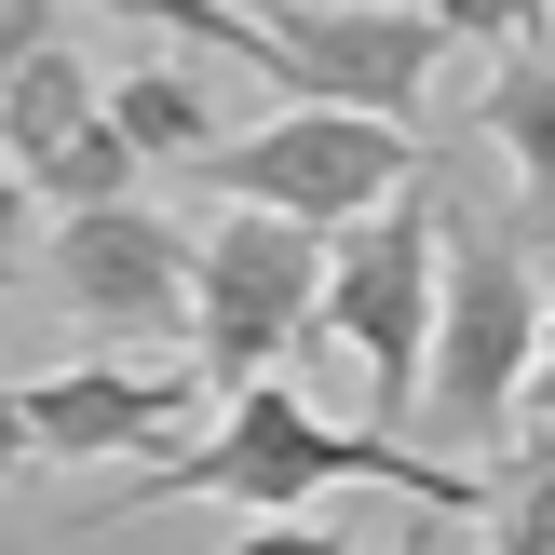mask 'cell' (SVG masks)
Wrapping results in <instances>:
<instances>
[{"instance_id":"1","label":"cell","mask_w":555,"mask_h":555,"mask_svg":"<svg viewBox=\"0 0 555 555\" xmlns=\"http://www.w3.org/2000/svg\"><path fill=\"white\" fill-rule=\"evenodd\" d=\"M325 488H393V502H421V515H475V502H488L461 461H421V448H393V434H339V421H325V406L298 393L285 366H271V379H244V393H231V421H217L204 448L150 461V475H135L122 502H95L81 529H122V515H150V502H244V515H298V502H325Z\"/></svg>"},{"instance_id":"2","label":"cell","mask_w":555,"mask_h":555,"mask_svg":"<svg viewBox=\"0 0 555 555\" xmlns=\"http://www.w3.org/2000/svg\"><path fill=\"white\" fill-rule=\"evenodd\" d=\"M529 352H542V271L502 217L448 204V271H434V352H421V421L448 434V461L502 448L515 393H529Z\"/></svg>"},{"instance_id":"3","label":"cell","mask_w":555,"mask_h":555,"mask_svg":"<svg viewBox=\"0 0 555 555\" xmlns=\"http://www.w3.org/2000/svg\"><path fill=\"white\" fill-rule=\"evenodd\" d=\"M298 325H325V231H298L271 204H217L190 231V366L217 393H244L298 352Z\"/></svg>"},{"instance_id":"4","label":"cell","mask_w":555,"mask_h":555,"mask_svg":"<svg viewBox=\"0 0 555 555\" xmlns=\"http://www.w3.org/2000/svg\"><path fill=\"white\" fill-rule=\"evenodd\" d=\"M190 177H204L217 204H271V217H298V231H352V217H379L421 177V135L366 122V108H271L258 135H217Z\"/></svg>"},{"instance_id":"5","label":"cell","mask_w":555,"mask_h":555,"mask_svg":"<svg viewBox=\"0 0 555 555\" xmlns=\"http://www.w3.org/2000/svg\"><path fill=\"white\" fill-rule=\"evenodd\" d=\"M434 271H448V190H434V163H421V177H406L379 217L325 231V325H339V339H352V366L379 379V406H421Z\"/></svg>"},{"instance_id":"6","label":"cell","mask_w":555,"mask_h":555,"mask_svg":"<svg viewBox=\"0 0 555 555\" xmlns=\"http://www.w3.org/2000/svg\"><path fill=\"white\" fill-rule=\"evenodd\" d=\"M258 14V68L285 108H366V122H406L448 68V27L406 14V0H244Z\"/></svg>"},{"instance_id":"7","label":"cell","mask_w":555,"mask_h":555,"mask_svg":"<svg viewBox=\"0 0 555 555\" xmlns=\"http://www.w3.org/2000/svg\"><path fill=\"white\" fill-rule=\"evenodd\" d=\"M41 298H68L95 339L190 352V231L163 204H81L41 231Z\"/></svg>"},{"instance_id":"8","label":"cell","mask_w":555,"mask_h":555,"mask_svg":"<svg viewBox=\"0 0 555 555\" xmlns=\"http://www.w3.org/2000/svg\"><path fill=\"white\" fill-rule=\"evenodd\" d=\"M0 163H14L54 217L135 204V177H150V163L122 150V122H108V68H95V54H68V41H41V54L0 68Z\"/></svg>"},{"instance_id":"9","label":"cell","mask_w":555,"mask_h":555,"mask_svg":"<svg viewBox=\"0 0 555 555\" xmlns=\"http://www.w3.org/2000/svg\"><path fill=\"white\" fill-rule=\"evenodd\" d=\"M217 379L190 366H122V352H95V366H41V379H14V406H27V448L41 461H163V434L204 406Z\"/></svg>"},{"instance_id":"10","label":"cell","mask_w":555,"mask_h":555,"mask_svg":"<svg viewBox=\"0 0 555 555\" xmlns=\"http://www.w3.org/2000/svg\"><path fill=\"white\" fill-rule=\"evenodd\" d=\"M108 122H122V150L150 163V177H190V163L217 150L204 54H135V68H108Z\"/></svg>"},{"instance_id":"11","label":"cell","mask_w":555,"mask_h":555,"mask_svg":"<svg viewBox=\"0 0 555 555\" xmlns=\"http://www.w3.org/2000/svg\"><path fill=\"white\" fill-rule=\"evenodd\" d=\"M475 135L515 163L529 217H555V41H515V54H488V81H475Z\"/></svg>"},{"instance_id":"12","label":"cell","mask_w":555,"mask_h":555,"mask_svg":"<svg viewBox=\"0 0 555 555\" xmlns=\"http://www.w3.org/2000/svg\"><path fill=\"white\" fill-rule=\"evenodd\" d=\"M108 14L163 27L177 54H244V68H258V14H244V0H108Z\"/></svg>"},{"instance_id":"13","label":"cell","mask_w":555,"mask_h":555,"mask_svg":"<svg viewBox=\"0 0 555 555\" xmlns=\"http://www.w3.org/2000/svg\"><path fill=\"white\" fill-rule=\"evenodd\" d=\"M421 14L448 27V54H515V41H542L555 0H421Z\"/></svg>"},{"instance_id":"14","label":"cell","mask_w":555,"mask_h":555,"mask_svg":"<svg viewBox=\"0 0 555 555\" xmlns=\"http://www.w3.org/2000/svg\"><path fill=\"white\" fill-rule=\"evenodd\" d=\"M41 231H54V204L0 163V285H41Z\"/></svg>"},{"instance_id":"15","label":"cell","mask_w":555,"mask_h":555,"mask_svg":"<svg viewBox=\"0 0 555 555\" xmlns=\"http://www.w3.org/2000/svg\"><path fill=\"white\" fill-rule=\"evenodd\" d=\"M231 555H352V529H325V515H244Z\"/></svg>"},{"instance_id":"16","label":"cell","mask_w":555,"mask_h":555,"mask_svg":"<svg viewBox=\"0 0 555 555\" xmlns=\"http://www.w3.org/2000/svg\"><path fill=\"white\" fill-rule=\"evenodd\" d=\"M502 555H555V448L515 475V515H502Z\"/></svg>"},{"instance_id":"17","label":"cell","mask_w":555,"mask_h":555,"mask_svg":"<svg viewBox=\"0 0 555 555\" xmlns=\"http://www.w3.org/2000/svg\"><path fill=\"white\" fill-rule=\"evenodd\" d=\"M515 421H555V285H542V352H529V393H515Z\"/></svg>"},{"instance_id":"18","label":"cell","mask_w":555,"mask_h":555,"mask_svg":"<svg viewBox=\"0 0 555 555\" xmlns=\"http://www.w3.org/2000/svg\"><path fill=\"white\" fill-rule=\"evenodd\" d=\"M27 461H41V448H27V406H14V379H0V488H14Z\"/></svg>"},{"instance_id":"19","label":"cell","mask_w":555,"mask_h":555,"mask_svg":"<svg viewBox=\"0 0 555 555\" xmlns=\"http://www.w3.org/2000/svg\"><path fill=\"white\" fill-rule=\"evenodd\" d=\"M393 555H434V542H393Z\"/></svg>"}]
</instances>
